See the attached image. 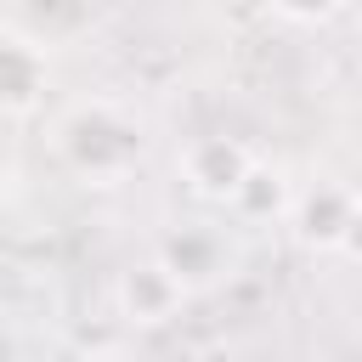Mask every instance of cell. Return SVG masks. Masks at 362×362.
<instances>
[{"mask_svg":"<svg viewBox=\"0 0 362 362\" xmlns=\"http://www.w3.org/2000/svg\"><path fill=\"white\" fill-rule=\"evenodd\" d=\"M40 90V57L17 40H0V102L6 107H28Z\"/></svg>","mask_w":362,"mask_h":362,"instance_id":"6da1fadb","label":"cell"},{"mask_svg":"<svg viewBox=\"0 0 362 362\" xmlns=\"http://www.w3.org/2000/svg\"><path fill=\"white\" fill-rule=\"evenodd\" d=\"M277 6H288V11H300V17H311V11H328V0H277Z\"/></svg>","mask_w":362,"mask_h":362,"instance_id":"7a4b0ae2","label":"cell"}]
</instances>
